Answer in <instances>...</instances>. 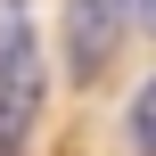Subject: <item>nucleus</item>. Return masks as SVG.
Here are the masks:
<instances>
[{
  "mask_svg": "<svg viewBox=\"0 0 156 156\" xmlns=\"http://www.w3.org/2000/svg\"><path fill=\"white\" fill-rule=\"evenodd\" d=\"M41 115V33L33 0H0V156H25Z\"/></svg>",
  "mask_w": 156,
  "mask_h": 156,
  "instance_id": "f257e3e1",
  "label": "nucleus"
},
{
  "mask_svg": "<svg viewBox=\"0 0 156 156\" xmlns=\"http://www.w3.org/2000/svg\"><path fill=\"white\" fill-rule=\"evenodd\" d=\"M123 16H132V0H66V66L99 74L115 33H123Z\"/></svg>",
  "mask_w": 156,
  "mask_h": 156,
  "instance_id": "f03ea898",
  "label": "nucleus"
},
{
  "mask_svg": "<svg viewBox=\"0 0 156 156\" xmlns=\"http://www.w3.org/2000/svg\"><path fill=\"white\" fill-rule=\"evenodd\" d=\"M123 140H132V156H156V74L132 90V107H123Z\"/></svg>",
  "mask_w": 156,
  "mask_h": 156,
  "instance_id": "7ed1b4c3",
  "label": "nucleus"
},
{
  "mask_svg": "<svg viewBox=\"0 0 156 156\" xmlns=\"http://www.w3.org/2000/svg\"><path fill=\"white\" fill-rule=\"evenodd\" d=\"M132 8H140V25H148V33H156V0H132Z\"/></svg>",
  "mask_w": 156,
  "mask_h": 156,
  "instance_id": "20e7f679",
  "label": "nucleus"
}]
</instances>
